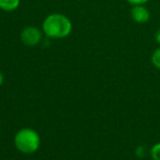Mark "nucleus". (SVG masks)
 I'll return each instance as SVG.
<instances>
[{"mask_svg":"<svg viewBox=\"0 0 160 160\" xmlns=\"http://www.w3.org/2000/svg\"><path fill=\"white\" fill-rule=\"evenodd\" d=\"M127 2L132 6H138V5H145L149 1V0H126Z\"/></svg>","mask_w":160,"mask_h":160,"instance_id":"8","label":"nucleus"},{"mask_svg":"<svg viewBox=\"0 0 160 160\" xmlns=\"http://www.w3.org/2000/svg\"><path fill=\"white\" fill-rule=\"evenodd\" d=\"M21 0H0V10L6 12H12L20 6Z\"/></svg>","mask_w":160,"mask_h":160,"instance_id":"5","label":"nucleus"},{"mask_svg":"<svg viewBox=\"0 0 160 160\" xmlns=\"http://www.w3.org/2000/svg\"><path fill=\"white\" fill-rule=\"evenodd\" d=\"M131 18L136 23L144 24L150 20V11L145 7V5L133 6L131 9Z\"/></svg>","mask_w":160,"mask_h":160,"instance_id":"4","label":"nucleus"},{"mask_svg":"<svg viewBox=\"0 0 160 160\" xmlns=\"http://www.w3.org/2000/svg\"><path fill=\"white\" fill-rule=\"evenodd\" d=\"M42 29L49 38H65L72 31V23L65 14L52 13L43 21Z\"/></svg>","mask_w":160,"mask_h":160,"instance_id":"1","label":"nucleus"},{"mask_svg":"<svg viewBox=\"0 0 160 160\" xmlns=\"http://www.w3.org/2000/svg\"><path fill=\"white\" fill-rule=\"evenodd\" d=\"M20 38L23 44L27 46H35L42 40V32L35 27H27L21 32Z\"/></svg>","mask_w":160,"mask_h":160,"instance_id":"3","label":"nucleus"},{"mask_svg":"<svg viewBox=\"0 0 160 160\" xmlns=\"http://www.w3.org/2000/svg\"><path fill=\"white\" fill-rule=\"evenodd\" d=\"M151 62L156 68L160 69V47L155 49V52L151 55Z\"/></svg>","mask_w":160,"mask_h":160,"instance_id":"6","label":"nucleus"},{"mask_svg":"<svg viewBox=\"0 0 160 160\" xmlns=\"http://www.w3.org/2000/svg\"><path fill=\"white\" fill-rule=\"evenodd\" d=\"M155 40H156V42H157L158 44L160 45V28L157 30V31H156V33H155Z\"/></svg>","mask_w":160,"mask_h":160,"instance_id":"9","label":"nucleus"},{"mask_svg":"<svg viewBox=\"0 0 160 160\" xmlns=\"http://www.w3.org/2000/svg\"><path fill=\"white\" fill-rule=\"evenodd\" d=\"M150 156L153 160H160V142H157L151 147Z\"/></svg>","mask_w":160,"mask_h":160,"instance_id":"7","label":"nucleus"},{"mask_svg":"<svg viewBox=\"0 0 160 160\" xmlns=\"http://www.w3.org/2000/svg\"><path fill=\"white\" fill-rule=\"evenodd\" d=\"M3 81H5V77H3V75L1 72H0V86L2 85Z\"/></svg>","mask_w":160,"mask_h":160,"instance_id":"10","label":"nucleus"},{"mask_svg":"<svg viewBox=\"0 0 160 160\" xmlns=\"http://www.w3.org/2000/svg\"><path fill=\"white\" fill-rule=\"evenodd\" d=\"M41 145V137L32 128H22L14 135V146L20 152L31 155L38 151Z\"/></svg>","mask_w":160,"mask_h":160,"instance_id":"2","label":"nucleus"}]
</instances>
